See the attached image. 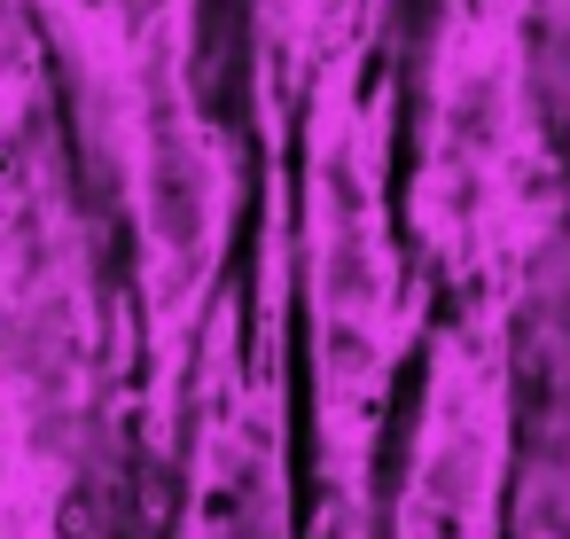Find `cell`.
I'll use <instances>...</instances> for the list:
<instances>
[{
	"label": "cell",
	"mask_w": 570,
	"mask_h": 539,
	"mask_svg": "<svg viewBox=\"0 0 570 539\" xmlns=\"http://www.w3.org/2000/svg\"><path fill=\"white\" fill-rule=\"evenodd\" d=\"M305 274H313V344H321V399L344 430L367 414L383 360H391V204H383V134L352 95H328L313 126L305 173Z\"/></svg>",
	"instance_id": "6da1fadb"
},
{
	"label": "cell",
	"mask_w": 570,
	"mask_h": 539,
	"mask_svg": "<svg viewBox=\"0 0 570 539\" xmlns=\"http://www.w3.org/2000/svg\"><path fill=\"white\" fill-rule=\"evenodd\" d=\"M134 212H141V282L149 313L173 336L196 297L212 290L219 243H227V157L204 110L188 102V79L157 63L141 79L134 110Z\"/></svg>",
	"instance_id": "7a4b0ae2"
},
{
	"label": "cell",
	"mask_w": 570,
	"mask_h": 539,
	"mask_svg": "<svg viewBox=\"0 0 570 539\" xmlns=\"http://www.w3.org/2000/svg\"><path fill=\"white\" fill-rule=\"evenodd\" d=\"M188 539H282V461H274V414L258 399H219L196 453Z\"/></svg>",
	"instance_id": "3957f363"
}]
</instances>
